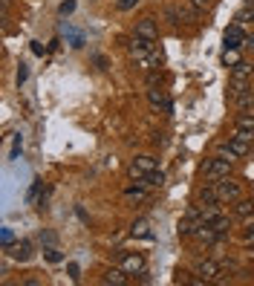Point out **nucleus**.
Wrapping results in <instances>:
<instances>
[{"mask_svg":"<svg viewBox=\"0 0 254 286\" xmlns=\"http://www.w3.org/2000/svg\"><path fill=\"white\" fill-rule=\"evenodd\" d=\"M231 168H234V159H228V156H211L202 162L205 182H219V179L231 177Z\"/></svg>","mask_w":254,"mask_h":286,"instance_id":"nucleus-1","label":"nucleus"},{"mask_svg":"<svg viewBox=\"0 0 254 286\" xmlns=\"http://www.w3.org/2000/svg\"><path fill=\"white\" fill-rule=\"evenodd\" d=\"M217 194L223 203H234V199L243 197V179H234V177H226L217 182Z\"/></svg>","mask_w":254,"mask_h":286,"instance_id":"nucleus-2","label":"nucleus"},{"mask_svg":"<svg viewBox=\"0 0 254 286\" xmlns=\"http://www.w3.org/2000/svg\"><path fill=\"white\" fill-rule=\"evenodd\" d=\"M118 266L124 269L127 275H145V254H139V251H121L118 254Z\"/></svg>","mask_w":254,"mask_h":286,"instance_id":"nucleus-3","label":"nucleus"},{"mask_svg":"<svg viewBox=\"0 0 254 286\" xmlns=\"http://www.w3.org/2000/svg\"><path fill=\"white\" fill-rule=\"evenodd\" d=\"M147 101H150V107L153 110H165V113H173V104L168 101L162 87H147Z\"/></svg>","mask_w":254,"mask_h":286,"instance_id":"nucleus-4","label":"nucleus"},{"mask_svg":"<svg viewBox=\"0 0 254 286\" xmlns=\"http://www.w3.org/2000/svg\"><path fill=\"white\" fill-rule=\"evenodd\" d=\"M254 217V197L234 199V220H251Z\"/></svg>","mask_w":254,"mask_h":286,"instance_id":"nucleus-5","label":"nucleus"},{"mask_svg":"<svg viewBox=\"0 0 254 286\" xmlns=\"http://www.w3.org/2000/svg\"><path fill=\"white\" fill-rule=\"evenodd\" d=\"M6 251H9V258H12V260H18V263H26V260L32 258V243H29V240L12 243Z\"/></svg>","mask_w":254,"mask_h":286,"instance_id":"nucleus-6","label":"nucleus"},{"mask_svg":"<svg viewBox=\"0 0 254 286\" xmlns=\"http://www.w3.org/2000/svg\"><path fill=\"white\" fill-rule=\"evenodd\" d=\"M136 35L139 38H147V41H156L159 38V26H156L153 18H142L136 23Z\"/></svg>","mask_w":254,"mask_h":286,"instance_id":"nucleus-7","label":"nucleus"},{"mask_svg":"<svg viewBox=\"0 0 254 286\" xmlns=\"http://www.w3.org/2000/svg\"><path fill=\"white\" fill-rule=\"evenodd\" d=\"M248 38L243 35V29H240V23H234V26L226 29V49H237V46H243Z\"/></svg>","mask_w":254,"mask_h":286,"instance_id":"nucleus-8","label":"nucleus"},{"mask_svg":"<svg viewBox=\"0 0 254 286\" xmlns=\"http://www.w3.org/2000/svg\"><path fill=\"white\" fill-rule=\"evenodd\" d=\"M130 165H136L142 174H153L156 168H159V162H156V156H150V153H142V156H136V159L130 162Z\"/></svg>","mask_w":254,"mask_h":286,"instance_id":"nucleus-9","label":"nucleus"},{"mask_svg":"<svg viewBox=\"0 0 254 286\" xmlns=\"http://www.w3.org/2000/svg\"><path fill=\"white\" fill-rule=\"evenodd\" d=\"M197 272L202 275V280H205V283H208V280H217V275H219V263H217V260H202Z\"/></svg>","mask_w":254,"mask_h":286,"instance_id":"nucleus-10","label":"nucleus"},{"mask_svg":"<svg viewBox=\"0 0 254 286\" xmlns=\"http://www.w3.org/2000/svg\"><path fill=\"white\" fill-rule=\"evenodd\" d=\"M231 101H234L237 110H248V107H254V93H251V90H243V93L231 96Z\"/></svg>","mask_w":254,"mask_h":286,"instance_id":"nucleus-11","label":"nucleus"},{"mask_svg":"<svg viewBox=\"0 0 254 286\" xmlns=\"http://www.w3.org/2000/svg\"><path fill=\"white\" fill-rule=\"evenodd\" d=\"M179 15L185 23H197V15H200V6H194L190 0H185V3H179Z\"/></svg>","mask_w":254,"mask_h":286,"instance_id":"nucleus-12","label":"nucleus"},{"mask_svg":"<svg viewBox=\"0 0 254 286\" xmlns=\"http://www.w3.org/2000/svg\"><path fill=\"white\" fill-rule=\"evenodd\" d=\"M104 283H110V286H124L127 283V272L121 266H118V269H110L107 275H104Z\"/></svg>","mask_w":254,"mask_h":286,"instance_id":"nucleus-13","label":"nucleus"},{"mask_svg":"<svg viewBox=\"0 0 254 286\" xmlns=\"http://www.w3.org/2000/svg\"><path fill=\"white\" fill-rule=\"evenodd\" d=\"M251 64H245V61H237L234 67H231V78H243V81H248L251 78Z\"/></svg>","mask_w":254,"mask_h":286,"instance_id":"nucleus-14","label":"nucleus"},{"mask_svg":"<svg viewBox=\"0 0 254 286\" xmlns=\"http://www.w3.org/2000/svg\"><path fill=\"white\" fill-rule=\"evenodd\" d=\"M197 220H190V217H185V220H179V225H176V232H179V237H194V232H197Z\"/></svg>","mask_w":254,"mask_h":286,"instance_id":"nucleus-15","label":"nucleus"},{"mask_svg":"<svg viewBox=\"0 0 254 286\" xmlns=\"http://www.w3.org/2000/svg\"><path fill=\"white\" fill-rule=\"evenodd\" d=\"M234 130H245V133H254V116H237L234 119Z\"/></svg>","mask_w":254,"mask_h":286,"instance_id":"nucleus-16","label":"nucleus"},{"mask_svg":"<svg viewBox=\"0 0 254 286\" xmlns=\"http://www.w3.org/2000/svg\"><path fill=\"white\" fill-rule=\"evenodd\" d=\"M211 225H214V228H217V232L223 234V237H226V234H228V228H231V217L219 214V217H217V220H214V223H211Z\"/></svg>","mask_w":254,"mask_h":286,"instance_id":"nucleus-17","label":"nucleus"},{"mask_svg":"<svg viewBox=\"0 0 254 286\" xmlns=\"http://www.w3.org/2000/svg\"><path fill=\"white\" fill-rule=\"evenodd\" d=\"M130 234H133V237H150V225H147L145 220H139V223H133Z\"/></svg>","mask_w":254,"mask_h":286,"instance_id":"nucleus-18","label":"nucleus"},{"mask_svg":"<svg viewBox=\"0 0 254 286\" xmlns=\"http://www.w3.org/2000/svg\"><path fill=\"white\" fill-rule=\"evenodd\" d=\"M162 182H165L162 170H153V174H147V177H145V185H147V188H159Z\"/></svg>","mask_w":254,"mask_h":286,"instance_id":"nucleus-19","label":"nucleus"},{"mask_svg":"<svg viewBox=\"0 0 254 286\" xmlns=\"http://www.w3.org/2000/svg\"><path fill=\"white\" fill-rule=\"evenodd\" d=\"M162 84V72L159 70H147V87H159Z\"/></svg>","mask_w":254,"mask_h":286,"instance_id":"nucleus-20","label":"nucleus"},{"mask_svg":"<svg viewBox=\"0 0 254 286\" xmlns=\"http://www.w3.org/2000/svg\"><path fill=\"white\" fill-rule=\"evenodd\" d=\"M237 61H240V55H237L234 49H226V55H223V64H226V67H234Z\"/></svg>","mask_w":254,"mask_h":286,"instance_id":"nucleus-21","label":"nucleus"},{"mask_svg":"<svg viewBox=\"0 0 254 286\" xmlns=\"http://www.w3.org/2000/svg\"><path fill=\"white\" fill-rule=\"evenodd\" d=\"M124 197L127 199H145V191H142V188H127Z\"/></svg>","mask_w":254,"mask_h":286,"instance_id":"nucleus-22","label":"nucleus"},{"mask_svg":"<svg viewBox=\"0 0 254 286\" xmlns=\"http://www.w3.org/2000/svg\"><path fill=\"white\" fill-rule=\"evenodd\" d=\"M0 240H3V249H9L12 243H15V237H12L9 228H3V232H0Z\"/></svg>","mask_w":254,"mask_h":286,"instance_id":"nucleus-23","label":"nucleus"},{"mask_svg":"<svg viewBox=\"0 0 254 286\" xmlns=\"http://www.w3.org/2000/svg\"><path fill=\"white\" fill-rule=\"evenodd\" d=\"M248 20H254V12H251V15H248V6H245V9L240 12V15H237V23L243 26V23H248Z\"/></svg>","mask_w":254,"mask_h":286,"instance_id":"nucleus-24","label":"nucleus"},{"mask_svg":"<svg viewBox=\"0 0 254 286\" xmlns=\"http://www.w3.org/2000/svg\"><path fill=\"white\" fill-rule=\"evenodd\" d=\"M73 9H75V0H64L61 3V15H70Z\"/></svg>","mask_w":254,"mask_h":286,"instance_id":"nucleus-25","label":"nucleus"},{"mask_svg":"<svg viewBox=\"0 0 254 286\" xmlns=\"http://www.w3.org/2000/svg\"><path fill=\"white\" fill-rule=\"evenodd\" d=\"M136 3H139V0H118V9H121V12H127V9H133Z\"/></svg>","mask_w":254,"mask_h":286,"instance_id":"nucleus-26","label":"nucleus"},{"mask_svg":"<svg viewBox=\"0 0 254 286\" xmlns=\"http://www.w3.org/2000/svg\"><path fill=\"white\" fill-rule=\"evenodd\" d=\"M44 251H46V260H52V263H58V260H61L58 249H44Z\"/></svg>","mask_w":254,"mask_h":286,"instance_id":"nucleus-27","label":"nucleus"},{"mask_svg":"<svg viewBox=\"0 0 254 286\" xmlns=\"http://www.w3.org/2000/svg\"><path fill=\"white\" fill-rule=\"evenodd\" d=\"M70 277H73V280H78V277H81V269L75 266V263H70Z\"/></svg>","mask_w":254,"mask_h":286,"instance_id":"nucleus-28","label":"nucleus"},{"mask_svg":"<svg viewBox=\"0 0 254 286\" xmlns=\"http://www.w3.org/2000/svg\"><path fill=\"white\" fill-rule=\"evenodd\" d=\"M190 3H194V6H200V9H208V6H211V0H190Z\"/></svg>","mask_w":254,"mask_h":286,"instance_id":"nucleus-29","label":"nucleus"},{"mask_svg":"<svg viewBox=\"0 0 254 286\" xmlns=\"http://www.w3.org/2000/svg\"><path fill=\"white\" fill-rule=\"evenodd\" d=\"M20 81H26V67H23V64H20V70H18V84Z\"/></svg>","mask_w":254,"mask_h":286,"instance_id":"nucleus-30","label":"nucleus"},{"mask_svg":"<svg viewBox=\"0 0 254 286\" xmlns=\"http://www.w3.org/2000/svg\"><path fill=\"white\" fill-rule=\"evenodd\" d=\"M3 6H9V0H3Z\"/></svg>","mask_w":254,"mask_h":286,"instance_id":"nucleus-31","label":"nucleus"}]
</instances>
